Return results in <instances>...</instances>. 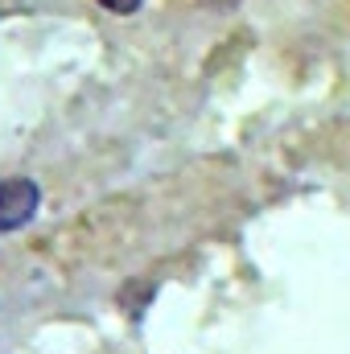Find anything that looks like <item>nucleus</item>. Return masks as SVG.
<instances>
[{
    "instance_id": "1",
    "label": "nucleus",
    "mask_w": 350,
    "mask_h": 354,
    "mask_svg": "<svg viewBox=\"0 0 350 354\" xmlns=\"http://www.w3.org/2000/svg\"><path fill=\"white\" fill-rule=\"evenodd\" d=\"M37 185L29 177H4L0 181V231H21L37 214Z\"/></svg>"
},
{
    "instance_id": "2",
    "label": "nucleus",
    "mask_w": 350,
    "mask_h": 354,
    "mask_svg": "<svg viewBox=\"0 0 350 354\" xmlns=\"http://www.w3.org/2000/svg\"><path fill=\"white\" fill-rule=\"evenodd\" d=\"M99 4H103L107 12H120V17H128V12H136L145 0H99Z\"/></svg>"
}]
</instances>
